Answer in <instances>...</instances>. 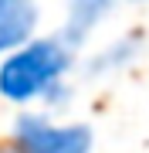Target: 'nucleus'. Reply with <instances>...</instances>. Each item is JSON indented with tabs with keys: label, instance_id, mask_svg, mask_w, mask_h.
I'll return each instance as SVG.
<instances>
[{
	"label": "nucleus",
	"instance_id": "3",
	"mask_svg": "<svg viewBox=\"0 0 149 153\" xmlns=\"http://www.w3.org/2000/svg\"><path fill=\"white\" fill-rule=\"evenodd\" d=\"M34 24H37L34 0H0V55L27 44Z\"/></svg>",
	"mask_w": 149,
	"mask_h": 153
},
{
	"label": "nucleus",
	"instance_id": "5",
	"mask_svg": "<svg viewBox=\"0 0 149 153\" xmlns=\"http://www.w3.org/2000/svg\"><path fill=\"white\" fill-rule=\"evenodd\" d=\"M0 153H21V150H7V146H0Z\"/></svg>",
	"mask_w": 149,
	"mask_h": 153
},
{
	"label": "nucleus",
	"instance_id": "1",
	"mask_svg": "<svg viewBox=\"0 0 149 153\" xmlns=\"http://www.w3.org/2000/svg\"><path fill=\"white\" fill-rule=\"evenodd\" d=\"M68 68V48L61 41H31L21 44L10 58L0 65V95L10 102H31L48 95L61 82Z\"/></svg>",
	"mask_w": 149,
	"mask_h": 153
},
{
	"label": "nucleus",
	"instance_id": "4",
	"mask_svg": "<svg viewBox=\"0 0 149 153\" xmlns=\"http://www.w3.org/2000/svg\"><path fill=\"white\" fill-rule=\"evenodd\" d=\"M109 0H71V17H68V41H81L92 31V24L102 17Z\"/></svg>",
	"mask_w": 149,
	"mask_h": 153
},
{
	"label": "nucleus",
	"instance_id": "2",
	"mask_svg": "<svg viewBox=\"0 0 149 153\" xmlns=\"http://www.w3.org/2000/svg\"><path fill=\"white\" fill-rule=\"evenodd\" d=\"M17 150L21 153H88V126H51L41 116H24L17 123Z\"/></svg>",
	"mask_w": 149,
	"mask_h": 153
}]
</instances>
